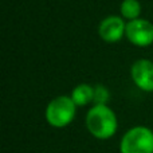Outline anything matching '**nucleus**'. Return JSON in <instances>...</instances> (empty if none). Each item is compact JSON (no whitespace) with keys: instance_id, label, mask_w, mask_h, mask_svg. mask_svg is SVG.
Returning a JSON list of instances; mask_svg holds the SVG:
<instances>
[{"instance_id":"nucleus-1","label":"nucleus","mask_w":153,"mask_h":153,"mask_svg":"<svg viewBox=\"0 0 153 153\" xmlns=\"http://www.w3.org/2000/svg\"><path fill=\"white\" fill-rule=\"evenodd\" d=\"M85 125L87 132L97 140H109L117 133L118 120L108 105H94L87 110Z\"/></svg>"},{"instance_id":"nucleus-2","label":"nucleus","mask_w":153,"mask_h":153,"mask_svg":"<svg viewBox=\"0 0 153 153\" xmlns=\"http://www.w3.org/2000/svg\"><path fill=\"white\" fill-rule=\"evenodd\" d=\"M76 105L70 95H58L53 98L46 106L45 117L48 125L56 129L66 128L74 121Z\"/></svg>"},{"instance_id":"nucleus-3","label":"nucleus","mask_w":153,"mask_h":153,"mask_svg":"<svg viewBox=\"0 0 153 153\" xmlns=\"http://www.w3.org/2000/svg\"><path fill=\"white\" fill-rule=\"evenodd\" d=\"M120 153H153V130L144 125L130 128L121 137Z\"/></svg>"},{"instance_id":"nucleus-4","label":"nucleus","mask_w":153,"mask_h":153,"mask_svg":"<svg viewBox=\"0 0 153 153\" xmlns=\"http://www.w3.org/2000/svg\"><path fill=\"white\" fill-rule=\"evenodd\" d=\"M125 38L136 47H148L153 45V23L143 18L126 22Z\"/></svg>"},{"instance_id":"nucleus-5","label":"nucleus","mask_w":153,"mask_h":153,"mask_svg":"<svg viewBox=\"0 0 153 153\" xmlns=\"http://www.w3.org/2000/svg\"><path fill=\"white\" fill-rule=\"evenodd\" d=\"M126 22L122 16L110 15L102 19L98 26V35L106 43H117L125 36Z\"/></svg>"},{"instance_id":"nucleus-6","label":"nucleus","mask_w":153,"mask_h":153,"mask_svg":"<svg viewBox=\"0 0 153 153\" xmlns=\"http://www.w3.org/2000/svg\"><path fill=\"white\" fill-rule=\"evenodd\" d=\"M132 81L140 90L153 93V62L149 59H137L130 67Z\"/></svg>"},{"instance_id":"nucleus-7","label":"nucleus","mask_w":153,"mask_h":153,"mask_svg":"<svg viewBox=\"0 0 153 153\" xmlns=\"http://www.w3.org/2000/svg\"><path fill=\"white\" fill-rule=\"evenodd\" d=\"M70 97L76 106H86L94 101V86L89 83H79L71 90Z\"/></svg>"},{"instance_id":"nucleus-8","label":"nucleus","mask_w":153,"mask_h":153,"mask_svg":"<svg viewBox=\"0 0 153 153\" xmlns=\"http://www.w3.org/2000/svg\"><path fill=\"white\" fill-rule=\"evenodd\" d=\"M120 12L124 19L129 20H134L138 19L141 15V4L138 0H122L121 5H120Z\"/></svg>"},{"instance_id":"nucleus-9","label":"nucleus","mask_w":153,"mask_h":153,"mask_svg":"<svg viewBox=\"0 0 153 153\" xmlns=\"http://www.w3.org/2000/svg\"><path fill=\"white\" fill-rule=\"evenodd\" d=\"M109 100H110V91L105 85H95L94 86V105H108Z\"/></svg>"}]
</instances>
